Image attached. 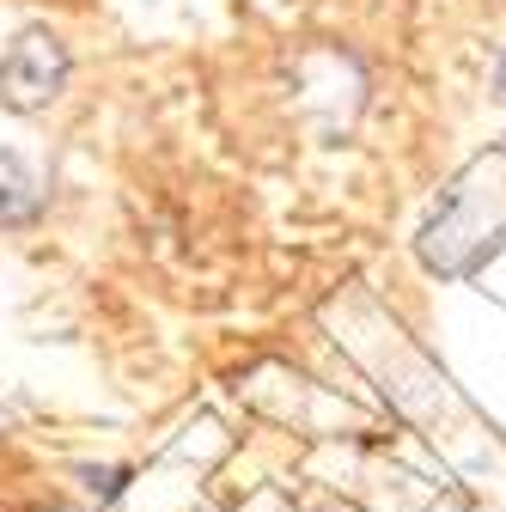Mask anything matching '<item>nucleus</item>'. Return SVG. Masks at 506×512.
Here are the masks:
<instances>
[{
	"label": "nucleus",
	"mask_w": 506,
	"mask_h": 512,
	"mask_svg": "<svg viewBox=\"0 0 506 512\" xmlns=\"http://www.w3.org/2000/svg\"><path fill=\"white\" fill-rule=\"evenodd\" d=\"M74 80V49L49 25H25L7 55H0V110L13 116H43Z\"/></svg>",
	"instance_id": "1"
},
{
	"label": "nucleus",
	"mask_w": 506,
	"mask_h": 512,
	"mask_svg": "<svg viewBox=\"0 0 506 512\" xmlns=\"http://www.w3.org/2000/svg\"><path fill=\"white\" fill-rule=\"evenodd\" d=\"M43 171L13 153V147H0V226H31L43 214Z\"/></svg>",
	"instance_id": "2"
},
{
	"label": "nucleus",
	"mask_w": 506,
	"mask_h": 512,
	"mask_svg": "<svg viewBox=\"0 0 506 512\" xmlns=\"http://www.w3.org/2000/svg\"><path fill=\"white\" fill-rule=\"evenodd\" d=\"M122 482H129V470H86V488H92L98 500H116Z\"/></svg>",
	"instance_id": "3"
},
{
	"label": "nucleus",
	"mask_w": 506,
	"mask_h": 512,
	"mask_svg": "<svg viewBox=\"0 0 506 512\" xmlns=\"http://www.w3.org/2000/svg\"><path fill=\"white\" fill-rule=\"evenodd\" d=\"M488 98H494V104H506V49L494 55V74H488Z\"/></svg>",
	"instance_id": "4"
},
{
	"label": "nucleus",
	"mask_w": 506,
	"mask_h": 512,
	"mask_svg": "<svg viewBox=\"0 0 506 512\" xmlns=\"http://www.w3.org/2000/svg\"><path fill=\"white\" fill-rule=\"evenodd\" d=\"M37 512H80V506H37Z\"/></svg>",
	"instance_id": "5"
}]
</instances>
